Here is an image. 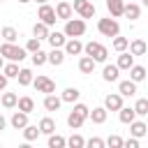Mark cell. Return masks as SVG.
<instances>
[{
    "mask_svg": "<svg viewBox=\"0 0 148 148\" xmlns=\"http://www.w3.org/2000/svg\"><path fill=\"white\" fill-rule=\"evenodd\" d=\"M0 53L7 58V60H14V62H21L23 58H25V49H21V46H16L14 42H5V44H0Z\"/></svg>",
    "mask_w": 148,
    "mask_h": 148,
    "instance_id": "obj_1",
    "label": "cell"
},
{
    "mask_svg": "<svg viewBox=\"0 0 148 148\" xmlns=\"http://www.w3.org/2000/svg\"><path fill=\"white\" fill-rule=\"evenodd\" d=\"M97 30H99L104 37H116V35H120V23H118L113 16L99 18V21H97Z\"/></svg>",
    "mask_w": 148,
    "mask_h": 148,
    "instance_id": "obj_2",
    "label": "cell"
},
{
    "mask_svg": "<svg viewBox=\"0 0 148 148\" xmlns=\"http://www.w3.org/2000/svg\"><path fill=\"white\" fill-rule=\"evenodd\" d=\"M83 51H86V56L95 58L97 62H106V58H109L106 46H104V44H99V42H88V44L83 46Z\"/></svg>",
    "mask_w": 148,
    "mask_h": 148,
    "instance_id": "obj_3",
    "label": "cell"
},
{
    "mask_svg": "<svg viewBox=\"0 0 148 148\" xmlns=\"http://www.w3.org/2000/svg\"><path fill=\"white\" fill-rule=\"evenodd\" d=\"M86 32V21L83 18H67L65 21V35L67 37H81Z\"/></svg>",
    "mask_w": 148,
    "mask_h": 148,
    "instance_id": "obj_4",
    "label": "cell"
},
{
    "mask_svg": "<svg viewBox=\"0 0 148 148\" xmlns=\"http://www.w3.org/2000/svg\"><path fill=\"white\" fill-rule=\"evenodd\" d=\"M37 18L39 21H44L46 25H53L56 21H58V14H56V9L51 7V5H39V12H37Z\"/></svg>",
    "mask_w": 148,
    "mask_h": 148,
    "instance_id": "obj_5",
    "label": "cell"
},
{
    "mask_svg": "<svg viewBox=\"0 0 148 148\" xmlns=\"http://www.w3.org/2000/svg\"><path fill=\"white\" fill-rule=\"evenodd\" d=\"M32 86L37 88V92H44V95H51V92H56V83H53L49 76H44V74H39V76L32 81Z\"/></svg>",
    "mask_w": 148,
    "mask_h": 148,
    "instance_id": "obj_6",
    "label": "cell"
},
{
    "mask_svg": "<svg viewBox=\"0 0 148 148\" xmlns=\"http://www.w3.org/2000/svg\"><path fill=\"white\" fill-rule=\"evenodd\" d=\"M74 12L81 14V18H92L95 16V5L88 0H74Z\"/></svg>",
    "mask_w": 148,
    "mask_h": 148,
    "instance_id": "obj_7",
    "label": "cell"
},
{
    "mask_svg": "<svg viewBox=\"0 0 148 148\" xmlns=\"http://www.w3.org/2000/svg\"><path fill=\"white\" fill-rule=\"evenodd\" d=\"M104 106H106L109 111H120V109H123V95H120V92L106 95V97H104Z\"/></svg>",
    "mask_w": 148,
    "mask_h": 148,
    "instance_id": "obj_8",
    "label": "cell"
},
{
    "mask_svg": "<svg viewBox=\"0 0 148 148\" xmlns=\"http://www.w3.org/2000/svg\"><path fill=\"white\" fill-rule=\"evenodd\" d=\"M106 9L113 18H118L125 14V0H106Z\"/></svg>",
    "mask_w": 148,
    "mask_h": 148,
    "instance_id": "obj_9",
    "label": "cell"
},
{
    "mask_svg": "<svg viewBox=\"0 0 148 148\" xmlns=\"http://www.w3.org/2000/svg\"><path fill=\"white\" fill-rule=\"evenodd\" d=\"M83 123H86V116H83L81 111L72 109V111H69V116H67V125H69L72 130H79V127H81Z\"/></svg>",
    "mask_w": 148,
    "mask_h": 148,
    "instance_id": "obj_10",
    "label": "cell"
},
{
    "mask_svg": "<svg viewBox=\"0 0 148 148\" xmlns=\"http://www.w3.org/2000/svg\"><path fill=\"white\" fill-rule=\"evenodd\" d=\"M28 116H30V113H25V111H21V109L14 111V116H12V120H9L12 127H14V130H23V127L28 125Z\"/></svg>",
    "mask_w": 148,
    "mask_h": 148,
    "instance_id": "obj_11",
    "label": "cell"
},
{
    "mask_svg": "<svg viewBox=\"0 0 148 148\" xmlns=\"http://www.w3.org/2000/svg\"><path fill=\"white\" fill-rule=\"evenodd\" d=\"M65 53H67V56H79V53H83V44L79 42V37H72L69 42H65Z\"/></svg>",
    "mask_w": 148,
    "mask_h": 148,
    "instance_id": "obj_12",
    "label": "cell"
},
{
    "mask_svg": "<svg viewBox=\"0 0 148 148\" xmlns=\"http://www.w3.org/2000/svg\"><path fill=\"white\" fill-rule=\"evenodd\" d=\"M118 74H120V67L118 65H104V69H102V79L109 81V83L118 81Z\"/></svg>",
    "mask_w": 148,
    "mask_h": 148,
    "instance_id": "obj_13",
    "label": "cell"
},
{
    "mask_svg": "<svg viewBox=\"0 0 148 148\" xmlns=\"http://www.w3.org/2000/svg\"><path fill=\"white\" fill-rule=\"evenodd\" d=\"M118 92L123 95V97H132V95H136V81H120L118 83Z\"/></svg>",
    "mask_w": 148,
    "mask_h": 148,
    "instance_id": "obj_14",
    "label": "cell"
},
{
    "mask_svg": "<svg viewBox=\"0 0 148 148\" xmlns=\"http://www.w3.org/2000/svg\"><path fill=\"white\" fill-rule=\"evenodd\" d=\"M95 65H97V60L90 58V56H83V58L79 60V69H81V74H92V72H95Z\"/></svg>",
    "mask_w": 148,
    "mask_h": 148,
    "instance_id": "obj_15",
    "label": "cell"
},
{
    "mask_svg": "<svg viewBox=\"0 0 148 148\" xmlns=\"http://www.w3.org/2000/svg\"><path fill=\"white\" fill-rule=\"evenodd\" d=\"M130 132H132V136L141 139V136H146V134H148V125H146V123H141V120H132V123H130Z\"/></svg>",
    "mask_w": 148,
    "mask_h": 148,
    "instance_id": "obj_16",
    "label": "cell"
},
{
    "mask_svg": "<svg viewBox=\"0 0 148 148\" xmlns=\"http://www.w3.org/2000/svg\"><path fill=\"white\" fill-rule=\"evenodd\" d=\"M56 14H58V18H62V21L72 18V5H69L67 0H60L58 7H56Z\"/></svg>",
    "mask_w": 148,
    "mask_h": 148,
    "instance_id": "obj_17",
    "label": "cell"
},
{
    "mask_svg": "<svg viewBox=\"0 0 148 148\" xmlns=\"http://www.w3.org/2000/svg\"><path fill=\"white\" fill-rule=\"evenodd\" d=\"M118 118H120V123H125V125H130L132 120H136V111H134V106H123V109L118 111Z\"/></svg>",
    "mask_w": 148,
    "mask_h": 148,
    "instance_id": "obj_18",
    "label": "cell"
},
{
    "mask_svg": "<svg viewBox=\"0 0 148 148\" xmlns=\"http://www.w3.org/2000/svg\"><path fill=\"white\" fill-rule=\"evenodd\" d=\"M106 113H109L106 106H97V109L90 111V120H92L95 125H102V123H106Z\"/></svg>",
    "mask_w": 148,
    "mask_h": 148,
    "instance_id": "obj_19",
    "label": "cell"
},
{
    "mask_svg": "<svg viewBox=\"0 0 148 148\" xmlns=\"http://www.w3.org/2000/svg\"><path fill=\"white\" fill-rule=\"evenodd\" d=\"M32 35H35L37 39H49L51 32H49V25H46L44 21H37V23L32 25Z\"/></svg>",
    "mask_w": 148,
    "mask_h": 148,
    "instance_id": "obj_20",
    "label": "cell"
},
{
    "mask_svg": "<svg viewBox=\"0 0 148 148\" xmlns=\"http://www.w3.org/2000/svg\"><path fill=\"white\" fill-rule=\"evenodd\" d=\"M120 69H127L130 72V67L134 65V56L132 53H127V51H120V56H118V62H116Z\"/></svg>",
    "mask_w": 148,
    "mask_h": 148,
    "instance_id": "obj_21",
    "label": "cell"
},
{
    "mask_svg": "<svg viewBox=\"0 0 148 148\" xmlns=\"http://www.w3.org/2000/svg\"><path fill=\"white\" fill-rule=\"evenodd\" d=\"M60 104H62V97H56L53 92L44 97V109H46V111H58Z\"/></svg>",
    "mask_w": 148,
    "mask_h": 148,
    "instance_id": "obj_22",
    "label": "cell"
},
{
    "mask_svg": "<svg viewBox=\"0 0 148 148\" xmlns=\"http://www.w3.org/2000/svg\"><path fill=\"white\" fill-rule=\"evenodd\" d=\"M65 42H67V35H65V32H58V30H56V32H51V35H49V44H51L53 49L65 46Z\"/></svg>",
    "mask_w": 148,
    "mask_h": 148,
    "instance_id": "obj_23",
    "label": "cell"
},
{
    "mask_svg": "<svg viewBox=\"0 0 148 148\" xmlns=\"http://www.w3.org/2000/svg\"><path fill=\"white\" fill-rule=\"evenodd\" d=\"M139 14H141V7H139L136 2L130 0V2L125 5V14H123V16H127L130 21H134V18H139Z\"/></svg>",
    "mask_w": 148,
    "mask_h": 148,
    "instance_id": "obj_24",
    "label": "cell"
},
{
    "mask_svg": "<svg viewBox=\"0 0 148 148\" xmlns=\"http://www.w3.org/2000/svg\"><path fill=\"white\" fill-rule=\"evenodd\" d=\"M146 51H148V46H146L143 39H134V42H130V53H132V56H143Z\"/></svg>",
    "mask_w": 148,
    "mask_h": 148,
    "instance_id": "obj_25",
    "label": "cell"
},
{
    "mask_svg": "<svg viewBox=\"0 0 148 148\" xmlns=\"http://www.w3.org/2000/svg\"><path fill=\"white\" fill-rule=\"evenodd\" d=\"M65 56H67L65 51H60V49H53V51L49 53V62H51L53 67H60V65L65 62Z\"/></svg>",
    "mask_w": 148,
    "mask_h": 148,
    "instance_id": "obj_26",
    "label": "cell"
},
{
    "mask_svg": "<svg viewBox=\"0 0 148 148\" xmlns=\"http://www.w3.org/2000/svg\"><path fill=\"white\" fill-rule=\"evenodd\" d=\"M39 134H42L39 125H25V127H23V139H25V141H35Z\"/></svg>",
    "mask_w": 148,
    "mask_h": 148,
    "instance_id": "obj_27",
    "label": "cell"
},
{
    "mask_svg": "<svg viewBox=\"0 0 148 148\" xmlns=\"http://www.w3.org/2000/svg\"><path fill=\"white\" fill-rule=\"evenodd\" d=\"M130 79L136 81V83L143 81V79H146V67H141V65H132V67H130Z\"/></svg>",
    "mask_w": 148,
    "mask_h": 148,
    "instance_id": "obj_28",
    "label": "cell"
},
{
    "mask_svg": "<svg viewBox=\"0 0 148 148\" xmlns=\"http://www.w3.org/2000/svg\"><path fill=\"white\" fill-rule=\"evenodd\" d=\"M16 106H18L21 111H25V113H32V111H35V99L28 97V95H25V97H18V104H16Z\"/></svg>",
    "mask_w": 148,
    "mask_h": 148,
    "instance_id": "obj_29",
    "label": "cell"
},
{
    "mask_svg": "<svg viewBox=\"0 0 148 148\" xmlns=\"http://www.w3.org/2000/svg\"><path fill=\"white\" fill-rule=\"evenodd\" d=\"M39 130H42V134H53L56 132V120L53 118H42L39 120Z\"/></svg>",
    "mask_w": 148,
    "mask_h": 148,
    "instance_id": "obj_30",
    "label": "cell"
},
{
    "mask_svg": "<svg viewBox=\"0 0 148 148\" xmlns=\"http://www.w3.org/2000/svg\"><path fill=\"white\" fill-rule=\"evenodd\" d=\"M16 104H18V95L16 92H5L2 95V106L5 109H14Z\"/></svg>",
    "mask_w": 148,
    "mask_h": 148,
    "instance_id": "obj_31",
    "label": "cell"
},
{
    "mask_svg": "<svg viewBox=\"0 0 148 148\" xmlns=\"http://www.w3.org/2000/svg\"><path fill=\"white\" fill-rule=\"evenodd\" d=\"M62 146H67V139L65 136H60V134H49V148H62Z\"/></svg>",
    "mask_w": 148,
    "mask_h": 148,
    "instance_id": "obj_32",
    "label": "cell"
},
{
    "mask_svg": "<svg viewBox=\"0 0 148 148\" xmlns=\"http://www.w3.org/2000/svg\"><path fill=\"white\" fill-rule=\"evenodd\" d=\"M0 35H2V39H5V42H16V39H18V32H16V28H12V25L2 28V30H0Z\"/></svg>",
    "mask_w": 148,
    "mask_h": 148,
    "instance_id": "obj_33",
    "label": "cell"
},
{
    "mask_svg": "<svg viewBox=\"0 0 148 148\" xmlns=\"http://www.w3.org/2000/svg\"><path fill=\"white\" fill-rule=\"evenodd\" d=\"M113 49H116L118 53H120V51H127V49H130V39H127V37L116 35V37H113Z\"/></svg>",
    "mask_w": 148,
    "mask_h": 148,
    "instance_id": "obj_34",
    "label": "cell"
},
{
    "mask_svg": "<svg viewBox=\"0 0 148 148\" xmlns=\"http://www.w3.org/2000/svg\"><path fill=\"white\" fill-rule=\"evenodd\" d=\"M16 79H18V86H30V83L35 81V79H32V72H30V69H21Z\"/></svg>",
    "mask_w": 148,
    "mask_h": 148,
    "instance_id": "obj_35",
    "label": "cell"
},
{
    "mask_svg": "<svg viewBox=\"0 0 148 148\" xmlns=\"http://www.w3.org/2000/svg\"><path fill=\"white\" fill-rule=\"evenodd\" d=\"M79 88H67L65 92H62V102H69V104H74L76 99H79Z\"/></svg>",
    "mask_w": 148,
    "mask_h": 148,
    "instance_id": "obj_36",
    "label": "cell"
},
{
    "mask_svg": "<svg viewBox=\"0 0 148 148\" xmlns=\"http://www.w3.org/2000/svg\"><path fill=\"white\" fill-rule=\"evenodd\" d=\"M44 62H49V53H44L42 49H39V51H35V53H32V65L42 67Z\"/></svg>",
    "mask_w": 148,
    "mask_h": 148,
    "instance_id": "obj_37",
    "label": "cell"
},
{
    "mask_svg": "<svg viewBox=\"0 0 148 148\" xmlns=\"http://www.w3.org/2000/svg\"><path fill=\"white\" fill-rule=\"evenodd\" d=\"M18 72H21V69H18V65H16L14 60H12L9 65H5V67H2V74H7L9 79H16V76H18Z\"/></svg>",
    "mask_w": 148,
    "mask_h": 148,
    "instance_id": "obj_38",
    "label": "cell"
},
{
    "mask_svg": "<svg viewBox=\"0 0 148 148\" xmlns=\"http://www.w3.org/2000/svg\"><path fill=\"white\" fill-rule=\"evenodd\" d=\"M67 146H69V148H83V146H86V139H83L81 134H72V136L67 139Z\"/></svg>",
    "mask_w": 148,
    "mask_h": 148,
    "instance_id": "obj_39",
    "label": "cell"
},
{
    "mask_svg": "<svg viewBox=\"0 0 148 148\" xmlns=\"http://www.w3.org/2000/svg\"><path fill=\"white\" fill-rule=\"evenodd\" d=\"M134 111H136V116H148V99H146V97L136 99V104H134Z\"/></svg>",
    "mask_w": 148,
    "mask_h": 148,
    "instance_id": "obj_40",
    "label": "cell"
},
{
    "mask_svg": "<svg viewBox=\"0 0 148 148\" xmlns=\"http://www.w3.org/2000/svg\"><path fill=\"white\" fill-rule=\"evenodd\" d=\"M106 146H109V148H123V146H125V141H123L118 134H111V136L106 139Z\"/></svg>",
    "mask_w": 148,
    "mask_h": 148,
    "instance_id": "obj_41",
    "label": "cell"
},
{
    "mask_svg": "<svg viewBox=\"0 0 148 148\" xmlns=\"http://www.w3.org/2000/svg\"><path fill=\"white\" fill-rule=\"evenodd\" d=\"M42 39H37V37H32V39H28V44H25V51H30V53H35V51H39L42 49V44H39Z\"/></svg>",
    "mask_w": 148,
    "mask_h": 148,
    "instance_id": "obj_42",
    "label": "cell"
},
{
    "mask_svg": "<svg viewBox=\"0 0 148 148\" xmlns=\"http://www.w3.org/2000/svg\"><path fill=\"white\" fill-rule=\"evenodd\" d=\"M86 143H88L90 148H104V146H106V141H104V139H99V136H90Z\"/></svg>",
    "mask_w": 148,
    "mask_h": 148,
    "instance_id": "obj_43",
    "label": "cell"
},
{
    "mask_svg": "<svg viewBox=\"0 0 148 148\" xmlns=\"http://www.w3.org/2000/svg\"><path fill=\"white\" fill-rule=\"evenodd\" d=\"M74 109H76V111H81L86 118H90V109H88L86 104H74Z\"/></svg>",
    "mask_w": 148,
    "mask_h": 148,
    "instance_id": "obj_44",
    "label": "cell"
},
{
    "mask_svg": "<svg viewBox=\"0 0 148 148\" xmlns=\"http://www.w3.org/2000/svg\"><path fill=\"white\" fill-rule=\"evenodd\" d=\"M125 148H139V139H136V136L127 139V141H125Z\"/></svg>",
    "mask_w": 148,
    "mask_h": 148,
    "instance_id": "obj_45",
    "label": "cell"
},
{
    "mask_svg": "<svg viewBox=\"0 0 148 148\" xmlns=\"http://www.w3.org/2000/svg\"><path fill=\"white\" fill-rule=\"evenodd\" d=\"M7 81H9V76H7V74H0V90L7 88Z\"/></svg>",
    "mask_w": 148,
    "mask_h": 148,
    "instance_id": "obj_46",
    "label": "cell"
},
{
    "mask_svg": "<svg viewBox=\"0 0 148 148\" xmlns=\"http://www.w3.org/2000/svg\"><path fill=\"white\" fill-rule=\"evenodd\" d=\"M5 127H7V120H5V116L0 113V130H5Z\"/></svg>",
    "mask_w": 148,
    "mask_h": 148,
    "instance_id": "obj_47",
    "label": "cell"
},
{
    "mask_svg": "<svg viewBox=\"0 0 148 148\" xmlns=\"http://www.w3.org/2000/svg\"><path fill=\"white\" fill-rule=\"evenodd\" d=\"M2 67H5V56L0 53V69H2Z\"/></svg>",
    "mask_w": 148,
    "mask_h": 148,
    "instance_id": "obj_48",
    "label": "cell"
},
{
    "mask_svg": "<svg viewBox=\"0 0 148 148\" xmlns=\"http://www.w3.org/2000/svg\"><path fill=\"white\" fill-rule=\"evenodd\" d=\"M35 2H39V5H44V2H49V0H35Z\"/></svg>",
    "mask_w": 148,
    "mask_h": 148,
    "instance_id": "obj_49",
    "label": "cell"
},
{
    "mask_svg": "<svg viewBox=\"0 0 148 148\" xmlns=\"http://www.w3.org/2000/svg\"><path fill=\"white\" fill-rule=\"evenodd\" d=\"M18 2H21V5H25V2H30V0H18Z\"/></svg>",
    "mask_w": 148,
    "mask_h": 148,
    "instance_id": "obj_50",
    "label": "cell"
},
{
    "mask_svg": "<svg viewBox=\"0 0 148 148\" xmlns=\"http://www.w3.org/2000/svg\"><path fill=\"white\" fill-rule=\"evenodd\" d=\"M141 2H143V5H146V7H148V0H141Z\"/></svg>",
    "mask_w": 148,
    "mask_h": 148,
    "instance_id": "obj_51",
    "label": "cell"
},
{
    "mask_svg": "<svg viewBox=\"0 0 148 148\" xmlns=\"http://www.w3.org/2000/svg\"><path fill=\"white\" fill-rule=\"evenodd\" d=\"M0 2H2V0H0Z\"/></svg>",
    "mask_w": 148,
    "mask_h": 148,
    "instance_id": "obj_52",
    "label": "cell"
}]
</instances>
